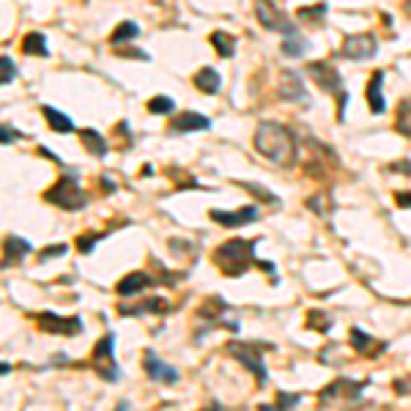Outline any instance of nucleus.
Returning <instances> with one entry per match:
<instances>
[{"instance_id":"nucleus-1","label":"nucleus","mask_w":411,"mask_h":411,"mask_svg":"<svg viewBox=\"0 0 411 411\" xmlns=\"http://www.w3.org/2000/svg\"><path fill=\"white\" fill-rule=\"evenodd\" d=\"M255 151L261 157H266L269 162L277 167H294L296 157H299V145H296V135L277 121H263L255 129Z\"/></svg>"},{"instance_id":"nucleus-2","label":"nucleus","mask_w":411,"mask_h":411,"mask_svg":"<svg viewBox=\"0 0 411 411\" xmlns=\"http://www.w3.org/2000/svg\"><path fill=\"white\" fill-rule=\"evenodd\" d=\"M214 263L219 272L228 277H242V274L255 263V242L244 239H230L214 249Z\"/></svg>"},{"instance_id":"nucleus-3","label":"nucleus","mask_w":411,"mask_h":411,"mask_svg":"<svg viewBox=\"0 0 411 411\" xmlns=\"http://www.w3.org/2000/svg\"><path fill=\"white\" fill-rule=\"evenodd\" d=\"M307 72H310V77L315 80L318 85V91H324V93H332V96H337L340 99V110H337V115H340V121L346 118V102H348V93H346V88H343V77H340V72L334 69V63H329V60H313V63H307Z\"/></svg>"},{"instance_id":"nucleus-4","label":"nucleus","mask_w":411,"mask_h":411,"mask_svg":"<svg viewBox=\"0 0 411 411\" xmlns=\"http://www.w3.org/2000/svg\"><path fill=\"white\" fill-rule=\"evenodd\" d=\"M44 200L47 203H55L58 209H63V211H77V209H85V203H88V195L85 190L80 187V181L74 178V176H60L58 181H55L53 190L44 192Z\"/></svg>"},{"instance_id":"nucleus-5","label":"nucleus","mask_w":411,"mask_h":411,"mask_svg":"<svg viewBox=\"0 0 411 411\" xmlns=\"http://www.w3.org/2000/svg\"><path fill=\"white\" fill-rule=\"evenodd\" d=\"M269 346H263V343H228L225 346V351L233 356L236 362H242L247 370L255 376V381L263 384L269 381V370H266V365H263V351H266Z\"/></svg>"},{"instance_id":"nucleus-6","label":"nucleus","mask_w":411,"mask_h":411,"mask_svg":"<svg viewBox=\"0 0 411 411\" xmlns=\"http://www.w3.org/2000/svg\"><path fill=\"white\" fill-rule=\"evenodd\" d=\"M255 20L266 30H274V33H282V36H296V22L280 11V6L274 0H255Z\"/></svg>"},{"instance_id":"nucleus-7","label":"nucleus","mask_w":411,"mask_h":411,"mask_svg":"<svg viewBox=\"0 0 411 411\" xmlns=\"http://www.w3.org/2000/svg\"><path fill=\"white\" fill-rule=\"evenodd\" d=\"M115 334L107 332L102 340H99V346L93 348V367H96V373L102 376V379H107V381H118V365H115Z\"/></svg>"},{"instance_id":"nucleus-8","label":"nucleus","mask_w":411,"mask_h":411,"mask_svg":"<svg viewBox=\"0 0 411 411\" xmlns=\"http://www.w3.org/2000/svg\"><path fill=\"white\" fill-rule=\"evenodd\" d=\"M277 96H280L282 102H291V105H307V102H310V93H307V88H304V80L299 77V72H294V69H282V72H280Z\"/></svg>"},{"instance_id":"nucleus-9","label":"nucleus","mask_w":411,"mask_h":411,"mask_svg":"<svg viewBox=\"0 0 411 411\" xmlns=\"http://www.w3.org/2000/svg\"><path fill=\"white\" fill-rule=\"evenodd\" d=\"M33 318H36L39 329H44V332H53V334L72 337V334H80V332H82V318H80V315L60 318V315H55V313H50V310H44V313H36Z\"/></svg>"},{"instance_id":"nucleus-10","label":"nucleus","mask_w":411,"mask_h":411,"mask_svg":"<svg viewBox=\"0 0 411 411\" xmlns=\"http://www.w3.org/2000/svg\"><path fill=\"white\" fill-rule=\"evenodd\" d=\"M376 50H379V41L373 33H354V36H346L340 53L348 60H367L376 55Z\"/></svg>"},{"instance_id":"nucleus-11","label":"nucleus","mask_w":411,"mask_h":411,"mask_svg":"<svg viewBox=\"0 0 411 411\" xmlns=\"http://www.w3.org/2000/svg\"><path fill=\"white\" fill-rule=\"evenodd\" d=\"M143 367H145V373H148V379H154V381H164V384H176L181 379V373L173 367V365H167L164 359L154 354L151 348L143 354Z\"/></svg>"},{"instance_id":"nucleus-12","label":"nucleus","mask_w":411,"mask_h":411,"mask_svg":"<svg viewBox=\"0 0 411 411\" xmlns=\"http://www.w3.org/2000/svg\"><path fill=\"white\" fill-rule=\"evenodd\" d=\"M362 392H365V384H359V381H348V379H337V381H332L318 395V400L327 406V400L332 398V395H337V398H343L346 403H356L359 398H362Z\"/></svg>"},{"instance_id":"nucleus-13","label":"nucleus","mask_w":411,"mask_h":411,"mask_svg":"<svg viewBox=\"0 0 411 411\" xmlns=\"http://www.w3.org/2000/svg\"><path fill=\"white\" fill-rule=\"evenodd\" d=\"M209 217L214 219L217 225H225V228H242V225H247V222H255V219L261 217V211H258V206H244V209H239V211L211 209Z\"/></svg>"},{"instance_id":"nucleus-14","label":"nucleus","mask_w":411,"mask_h":411,"mask_svg":"<svg viewBox=\"0 0 411 411\" xmlns=\"http://www.w3.org/2000/svg\"><path fill=\"white\" fill-rule=\"evenodd\" d=\"M173 132H209L211 129V118L209 115H200V112H184V115H176L173 124H170Z\"/></svg>"},{"instance_id":"nucleus-15","label":"nucleus","mask_w":411,"mask_h":411,"mask_svg":"<svg viewBox=\"0 0 411 411\" xmlns=\"http://www.w3.org/2000/svg\"><path fill=\"white\" fill-rule=\"evenodd\" d=\"M3 249H6L3 269H8V266H14V263H20L25 255H30V252H33V244L25 242V239H20V236H8L6 244H3Z\"/></svg>"},{"instance_id":"nucleus-16","label":"nucleus","mask_w":411,"mask_h":411,"mask_svg":"<svg viewBox=\"0 0 411 411\" xmlns=\"http://www.w3.org/2000/svg\"><path fill=\"white\" fill-rule=\"evenodd\" d=\"M157 280L154 277H148L145 272H132V274H126L121 282H118V296H135V294H140L143 288H151Z\"/></svg>"},{"instance_id":"nucleus-17","label":"nucleus","mask_w":411,"mask_h":411,"mask_svg":"<svg viewBox=\"0 0 411 411\" xmlns=\"http://www.w3.org/2000/svg\"><path fill=\"white\" fill-rule=\"evenodd\" d=\"M384 72H373V77L367 82V88H365V96H367V102H370V112H384L386 110V99H384Z\"/></svg>"},{"instance_id":"nucleus-18","label":"nucleus","mask_w":411,"mask_h":411,"mask_svg":"<svg viewBox=\"0 0 411 411\" xmlns=\"http://www.w3.org/2000/svg\"><path fill=\"white\" fill-rule=\"evenodd\" d=\"M192 82H195V88L197 91H203V93H219V88H222V80H219V72L217 69H211V66H203L200 72H195V77H192Z\"/></svg>"},{"instance_id":"nucleus-19","label":"nucleus","mask_w":411,"mask_h":411,"mask_svg":"<svg viewBox=\"0 0 411 411\" xmlns=\"http://www.w3.org/2000/svg\"><path fill=\"white\" fill-rule=\"evenodd\" d=\"M80 140H82V145L88 148V154H93V157H99V159L107 157V140L99 135L96 129H80Z\"/></svg>"},{"instance_id":"nucleus-20","label":"nucleus","mask_w":411,"mask_h":411,"mask_svg":"<svg viewBox=\"0 0 411 411\" xmlns=\"http://www.w3.org/2000/svg\"><path fill=\"white\" fill-rule=\"evenodd\" d=\"M351 346H354L359 354H365V356H370V354H376V351H381V348H386L384 343L376 346V340H373L367 332H362L359 327L351 329Z\"/></svg>"},{"instance_id":"nucleus-21","label":"nucleus","mask_w":411,"mask_h":411,"mask_svg":"<svg viewBox=\"0 0 411 411\" xmlns=\"http://www.w3.org/2000/svg\"><path fill=\"white\" fill-rule=\"evenodd\" d=\"M41 112H44V118L50 121V129L60 132V135H69V132H74V124H72V118H69V115H63L60 110H55V107H50V105H44V107H41Z\"/></svg>"},{"instance_id":"nucleus-22","label":"nucleus","mask_w":411,"mask_h":411,"mask_svg":"<svg viewBox=\"0 0 411 411\" xmlns=\"http://www.w3.org/2000/svg\"><path fill=\"white\" fill-rule=\"evenodd\" d=\"M170 310V304L159 296H154V299H148L145 304H137V307H126V304H118V313L121 315H140V313H167Z\"/></svg>"},{"instance_id":"nucleus-23","label":"nucleus","mask_w":411,"mask_h":411,"mask_svg":"<svg viewBox=\"0 0 411 411\" xmlns=\"http://www.w3.org/2000/svg\"><path fill=\"white\" fill-rule=\"evenodd\" d=\"M22 53L27 55H41V58H47V36L44 33H27L25 41H22Z\"/></svg>"},{"instance_id":"nucleus-24","label":"nucleus","mask_w":411,"mask_h":411,"mask_svg":"<svg viewBox=\"0 0 411 411\" xmlns=\"http://www.w3.org/2000/svg\"><path fill=\"white\" fill-rule=\"evenodd\" d=\"M137 33H140V27L137 22H121V25L112 30V36H110V44L112 47H118V44H126V41H132Z\"/></svg>"},{"instance_id":"nucleus-25","label":"nucleus","mask_w":411,"mask_h":411,"mask_svg":"<svg viewBox=\"0 0 411 411\" xmlns=\"http://www.w3.org/2000/svg\"><path fill=\"white\" fill-rule=\"evenodd\" d=\"M211 44H214V50H217L222 58H233V53H236L233 36H228V33H222V30H214V33H211Z\"/></svg>"},{"instance_id":"nucleus-26","label":"nucleus","mask_w":411,"mask_h":411,"mask_svg":"<svg viewBox=\"0 0 411 411\" xmlns=\"http://www.w3.org/2000/svg\"><path fill=\"white\" fill-rule=\"evenodd\" d=\"M307 41L301 39L299 33L296 36H285V41H282V55H291V58H301V55L307 53Z\"/></svg>"},{"instance_id":"nucleus-27","label":"nucleus","mask_w":411,"mask_h":411,"mask_svg":"<svg viewBox=\"0 0 411 411\" xmlns=\"http://www.w3.org/2000/svg\"><path fill=\"white\" fill-rule=\"evenodd\" d=\"M242 187H244L249 195H255V197H261L263 203H269V206H280V197L272 195V192H266V187H261V184H252V181H239Z\"/></svg>"},{"instance_id":"nucleus-28","label":"nucleus","mask_w":411,"mask_h":411,"mask_svg":"<svg viewBox=\"0 0 411 411\" xmlns=\"http://www.w3.org/2000/svg\"><path fill=\"white\" fill-rule=\"evenodd\" d=\"M148 110H151L154 115H170V112L176 110V102H173L170 96H154V99L148 102Z\"/></svg>"},{"instance_id":"nucleus-29","label":"nucleus","mask_w":411,"mask_h":411,"mask_svg":"<svg viewBox=\"0 0 411 411\" xmlns=\"http://www.w3.org/2000/svg\"><path fill=\"white\" fill-rule=\"evenodd\" d=\"M398 129L406 137H411V99H406L398 110Z\"/></svg>"},{"instance_id":"nucleus-30","label":"nucleus","mask_w":411,"mask_h":411,"mask_svg":"<svg viewBox=\"0 0 411 411\" xmlns=\"http://www.w3.org/2000/svg\"><path fill=\"white\" fill-rule=\"evenodd\" d=\"M14 77H17V66H14V60H11L8 55H3V58H0V82H3V85H11Z\"/></svg>"},{"instance_id":"nucleus-31","label":"nucleus","mask_w":411,"mask_h":411,"mask_svg":"<svg viewBox=\"0 0 411 411\" xmlns=\"http://www.w3.org/2000/svg\"><path fill=\"white\" fill-rule=\"evenodd\" d=\"M301 403V395H288V392H277V403L274 409H296Z\"/></svg>"},{"instance_id":"nucleus-32","label":"nucleus","mask_w":411,"mask_h":411,"mask_svg":"<svg viewBox=\"0 0 411 411\" xmlns=\"http://www.w3.org/2000/svg\"><path fill=\"white\" fill-rule=\"evenodd\" d=\"M324 14H327V6H324V3H321V6H310V8H299L301 20H313V22H315V20L321 22Z\"/></svg>"},{"instance_id":"nucleus-33","label":"nucleus","mask_w":411,"mask_h":411,"mask_svg":"<svg viewBox=\"0 0 411 411\" xmlns=\"http://www.w3.org/2000/svg\"><path fill=\"white\" fill-rule=\"evenodd\" d=\"M102 236H105V233H91V236H80V239H77V249L88 255V252L93 249V244H96V242H99Z\"/></svg>"},{"instance_id":"nucleus-34","label":"nucleus","mask_w":411,"mask_h":411,"mask_svg":"<svg viewBox=\"0 0 411 411\" xmlns=\"http://www.w3.org/2000/svg\"><path fill=\"white\" fill-rule=\"evenodd\" d=\"M0 132H3V145H11L14 140H22V132H17L11 124H3Z\"/></svg>"},{"instance_id":"nucleus-35","label":"nucleus","mask_w":411,"mask_h":411,"mask_svg":"<svg viewBox=\"0 0 411 411\" xmlns=\"http://www.w3.org/2000/svg\"><path fill=\"white\" fill-rule=\"evenodd\" d=\"M66 252V244H55V247H47V249H41V261H50V258H58V255H63Z\"/></svg>"},{"instance_id":"nucleus-36","label":"nucleus","mask_w":411,"mask_h":411,"mask_svg":"<svg viewBox=\"0 0 411 411\" xmlns=\"http://www.w3.org/2000/svg\"><path fill=\"white\" fill-rule=\"evenodd\" d=\"M395 200H398V206H400V209H409L411 206V192L409 195H403V192H400V195H395Z\"/></svg>"},{"instance_id":"nucleus-37","label":"nucleus","mask_w":411,"mask_h":411,"mask_svg":"<svg viewBox=\"0 0 411 411\" xmlns=\"http://www.w3.org/2000/svg\"><path fill=\"white\" fill-rule=\"evenodd\" d=\"M124 55H129V58H135V60H148V55L140 53V50H124Z\"/></svg>"},{"instance_id":"nucleus-38","label":"nucleus","mask_w":411,"mask_h":411,"mask_svg":"<svg viewBox=\"0 0 411 411\" xmlns=\"http://www.w3.org/2000/svg\"><path fill=\"white\" fill-rule=\"evenodd\" d=\"M392 170H400V173H406V176H411V162H398V164H392Z\"/></svg>"},{"instance_id":"nucleus-39","label":"nucleus","mask_w":411,"mask_h":411,"mask_svg":"<svg viewBox=\"0 0 411 411\" xmlns=\"http://www.w3.org/2000/svg\"><path fill=\"white\" fill-rule=\"evenodd\" d=\"M8 370H11V365H8V362H0V373H3V376H6V373H8Z\"/></svg>"}]
</instances>
